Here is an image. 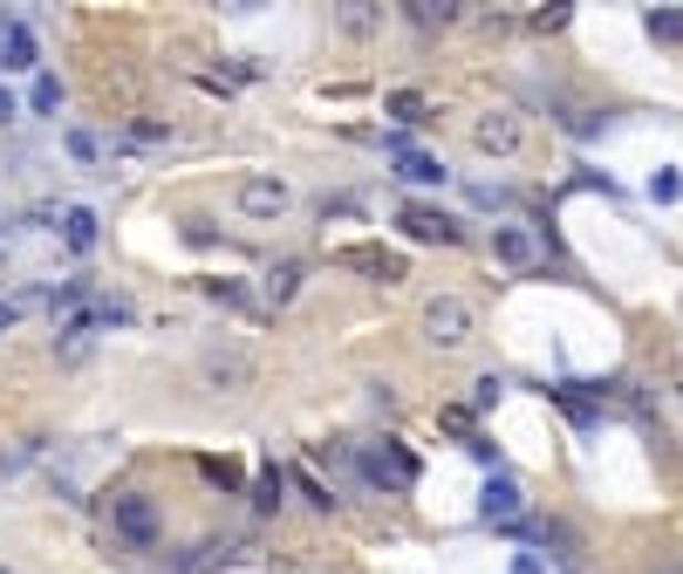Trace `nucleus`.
<instances>
[{
    "instance_id": "5",
    "label": "nucleus",
    "mask_w": 683,
    "mask_h": 574,
    "mask_svg": "<svg viewBox=\"0 0 683 574\" xmlns=\"http://www.w3.org/2000/svg\"><path fill=\"white\" fill-rule=\"evenodd\" d=\"M519 137H527V123H519L513 110H486L472 123V151H486V157H513Z\"/></svg>"
},
{
    "instance_id": "8",
    "label": "nucleus",
    "mask_w": 683,
    "mask_h": 574,
    "mask_svg": "<svg viewBox=\"0 0 683 574\" xmlns=\"http://www.w3.org/2000/svg\"><path fill=\"white\" fill-rule=\"evenodd\" d=\"M335 267H355V274H376V280H404V254L390 246H342Z\"/></svg>"
},
{
    "instance_id": "14",
    "label": "nucleus",
    "mask_w": 683,
    "mask_h": 574,
    "mask_svg": "<svg viewBox=\"0 0 683 574\" xmlns=\"http://www.w3.org/2000/svg\"><path fill=\"white\" fill-rule=\"evenodd\" d=\"M404 178H411V185H445V164H437V157H417V151H404Z\"/></svg>"
},
{
    "instance_id": "31",
    "label": "nucleus",
    "mask_w": 683,
    "mask_h": 574,
    "mask_svg": "<svg viewBox=\"0 0 683 574\" xmlns=\"http://www.w3.org/2000/svg\"><path fill=\"white\" fill-rule=\"evenodd\" d=\"M14 321H21V308H14V301H0V328H14Z\"/></svg>"
},
{
    "instance_id": "29",
    "label": "nucleus",
    "mask_w": 683,
    "mask_h": 574,
    "mask_svg": "<svg viewBox=\"0 0 683 574\" xmlns=\"http://www.w3.org/2000/svg\"><path fill=\"white\" fill-rule=\"evenodd\" d=\"M206 479H219V485H239V465H226V459H206Z\"/></svg>"
},
{
    "instance_id": "24",
    "label": "nucleus",
    "mask_w": 683,
    "mask_h": 574,
    "mask_svg": "<svg viewBox=\"0 0 683 574\" xmlns=\"http://www.w3.org/2000/svg\"><path fill=\"white\" fill-rule=\"evenodd\" d=\"M342 28H349V34H370V28H376V8L355 0V8H342Z\"/></svg>"
},
{
    "instance_id": "13",
    "label": "nucleus",
    "mask_w": 683,
    "mask_h": 574,
    "mask_svg": "<svg viewBox=\"0 0 683 574\" xmlns=\"http://www.w3.org/2000/svg\"><path fill=\"white\" fill-rule=\"evenodd\" d=\"M280 492H288V479H280V465H267V472L253 479V506H260V513H280Z\"/></svg>"
},
{
    "instance_id": "16",
    "label": "nucleus",
    "mask_w": 683,
    "mask_h": 574,
    "mask_svg": "<svg viewBox=\"0 0 683 574\" xmlns=\"http://www.w3.org/2000/svg\"><path fill=\"white\" fill-rule=\"evenodd\" d=\"M294 287H301V267H294V260H288V267H273V280H267L273 308H280V301H294Z\"/></svg>"
},
{
    "instance_id": "32",
    "label": "nucleus",
    "mask_w": 683,
    "mask_h": 574,
    "mask_svg": "<svg viewBox=\"0 0 683 574\" xmlns=\"http://www.w3.org/2000/svg\"><path fill=\"white\" fill-rule=\"evenodd\" d=\"M513 574H540V561H534V554H519V561H513Z\"/></svg>"
},
{
    "instance_id": "10",
    "label": "nucleus",
    "mask_w": 683,
    "mask_h": 574,
    "mask_svg": "<svg viewBox=\"0 0 683 574\" xmlns=\"http://www.w3.org/2000/svg\"><path fill=\"white\" fill-rule=\"evenodd\" d=\"M206 377H213V383H226V390H239V383L253 377V362L239 356V349H213V356H206Z\"/></svg>"
},
{
    "instance_id": "1",
    "label": "nucleus",
    "mask_w": 683,
    "mask_h": 574,
    "mask_svg": "<svg viewBox=\"0 0 683 574\" xmlns=\"http://www.w3.org/2000/svg\"><path fill=\"white\" fill-rule=\"evenodd\" d=\"M355 465H363V479L383 485V492H411L417 485V459H411V444H396V438L363 444V451H355Z\"/></svg>"
},
{
    "instance_id": "2",
    "label": "nucleus",
    "mask_w": 683,
    "mask_h": 574,
    "mask_svg": "<svg viewBox=\"0 0 683 574\" xmlns=\"http://www.w3.org/2000/svg\"><path fill=\"white\" fill-rule=\"evenodd\" d=\"M396 226H404L417 246H458V239H465V226H458L452 213H437V205H417V198L404 205V213H396Z\"/></svg>"
},
{
    "instance_id": "27",
    "label": "nucleus",
    "mask_w": 683,
    "mask_h": 574,
    "mask_svg": "<svg viewBox=\"0 0 683 574\" xmlns=\"http://www.w3.org/2000/svg\"><path fill=\"white\" fill-rule=\"evenodd\" d=\"M301 500H308V506H321V513H329V506H335V492H329V485H314V479H301Z\"/></svg>"
},
{
    "instance_id": "26",
    "label": "nucleus",
    "mask_w": 683,
    "mask_h": 574,
    "mask_svg": "<svg viewBox=\"0 0 683 574\" xmlns=\"http://www.w3.org/2000/svg\"><path fill=\"white\" fill-rule=\"evenodd\" d=\"M499 390H506L499 377H478V383H472V410H493V403H499Z\"/></svg>"
},
{
    "instance_id": "12",
    "label": "nucleus",
    "mask_w": 683,
    "mask_h": 574,
    "mask_svg": "<svg viewBox=\"0 0 683 574\" xmlns=\"http://www.w3.org/2000/svg\"><path fill=\"white\" fill-rule=\"evenodd\" d=\"M62 239L75 246V254H90V246H96V213H83V205H69V213H62Z\"/></svg>"
},
{
    "instance_id": "9",
    "label": "nucleus",
    "mask_w": 683,
    "mask_h": 574,
    "mask_svg": "<svg viewBox=\"0 0 683 574\" xmlns=\"http://www.w3.org/2000/svg\"><path fill=\"white\" fill-rule=\"evenodd\" d=\"M0 69H34V34H28V21H0Z\"/></svg>"
},
{
    "instance_id": "34",
    "label": "nucleus",
    "mask_w": 683,
    "mask_h": 574,
    "mask_svg": "<svg viewBox=\"0 0 683 574\" xmlns=\"http://www.w3.org/2000/svg\"><path fill=\"white\" fill-rule=\"evenodd\" d=\"M0 574H14V567H0Z\"/></svg>"
},
{
    "instance_id": "25",
    "label": "nucleus",
    "mask_w": 683,
    "mask_h": 574,
    "mask_svg": "<svg viewBox=\"0 0 683 574\" xmlns=\"http://www.w3.org/2000/svg\"><path fill=\"white\" fill-rule=\"evenodd\" d=\"M676 192H683L676 172H656V178H650V198H656V205H676Z\"/></svg>"
},
{
    "instance_id": "28",
    "label": "nucleus",
    "mask_w": 683,
    "mask_h": 574,
    "mask_svg": "<svg viewBox=\"0 0 683 574\" xmlns=\"http://www.w3.org/2000/svg\"><path fill=\"white\" fill-rule=\"evenodd\" d=\"M69 151L83 157V164H96V137H90V131H69Z\"/></svg>"
},
{
    "instance_id": "23",
    "label": "nucleus",
    "mask_w": 683,
    "mask_h": 574,
    "mask_svg": "<svg viewBox=\"0 0 683 574\" xmlns=\"http://www.w3.org/2000/svg\"><path fill=\"white\" fill-rule=\"evenodd\" d=\"M14 226H21V233H49V226H55V205H28Z\"/></svg>"
},
{
    "instance_id": "11",
    "label": "nucleus",
    "mask_w": 683,
    "mask_h": 574,
    "mask_svg": "<svg viewBox=\"0 0 683 574\" xmlns=\"http://www.w3.org/2000/svg\"><path fill=\"white\" fill-rule=\"evenodd\" d=\"M519 506H527V500H519V485H513V479H493L486 492H478V513H486V520H513Z\"/></svg>"
},
{
    "instance_id": "6",
    "label": "nucleus",
    "mask_w": 683,
    "mask_h": 574,
    "mask_svg": "<svg viewBox=\"0 0 683 574\" xmlns=\"http://www.w3.org/2000/svg\"><path fill=\"white\" fill-rule=\"evenodd\" d=\"M239 213L247 219H280L288 213V185L280 178H239Z\"/></svg>"
},
{
    "instance_id": "20",
    "label": "nucleus",
    "mask_w": 683,
    "mask_h": 574,
    "mask_svg": "<svg viewBox=\"0 0 683 574\" xmlns=\"http://www.w3.org/2000/svg\"><path fill=\"white\" fill-rule=\"evenodd\" d=\"M411 21H417V28H445V21H452V8H445V0H417Z\"/></svg>"
},
{
    "instance_id": "22",
    "label": "nucleus",
    "mask_w": 683,
    "mask_h": 574,
    "mask_svg": "<svg viewBox=\"0 0 683 574\" xmlns=\"http://www.w3.org/2000/svg\"><path fill=\"white\" fill-rule=\"evenodd\" d=\"M165 137H172L165 123H131V131H124V144H137V151H144V144H165Z\"/></svg>"
},
{
    "instance_id": "19",
    "label": "nucleus",
    "mask_w": 683,
    "mask_h": 574,
    "mask_svg": "<svg viewBox=\"0 0 683 574\" xmlns=\"http://www.w3.org/2000/svg\"><path fill=\"white\" fill-rule=\"evenodd\" d=\"M650 34H656V41H683V14H670V8H650Z\"/></svg>"
},
{
    "instance_id": "3",
    "label": "nucleus",
    "mask_w": 683,
    "mask_h": 574,
    "mask_svg": "<svg viewBox=\"0 0 683 574\" xmlns=\"http://www.w3.org/2000/svg\"><path fill=\"white\" fill-rule=\"evenodd\" d=\"M472 336V308L458 301V295H437L431 308H424V342H437V349H458Z\"/></svg>"
},
{
    "instance_id": "33",
    "label": "nucleus",
    "mask_w": 683,
    "mask_h": 574,
    "mask_svg": "<svg viewBox=\"0 0 683 574\" xmlns=\"http://www.w3.org/2000/svg\"><path fill=\"white\" fill-rule=\"evenodd\" d=\"M8 116H14V96H8V90H0V123H8Z\"/></svg>"
},
{
    "instance_id": "4",
    "label": "nucleus",
    "mask_w": 683,
    "mask_h": 574,
    "mask_svg": "<svg viewBox=\"0 0 683 574\" xmlns=\"http://www.w3.org/2000/svg\"><path fill=\"white\" fill-rule=\"evenodd\" d=\"M110 526L124 533L131 547H157V506L144 492H124V500H110Z\"/></svg>"
},
{
    "instance_id": "7",
    "label": "nucleus",
    "mask_w": 683,
    "mask_h": 574,
    "mask_svg": "<svg viewBox=\"0 0 683 574\" xmlns=\"http://www.w3.org/2000/svg\"><path fill=\"white\" fill-rule=\"evenodd\" d=\"M493 260L499 267H534L540 260V233L534 226H493Z\"/></svg>"
},
{
    "instance_id": "18",
    "label": "nucleus",
    "mask_w": 683,
    "mask_h": 574,
    "mask_svg": "<svg viewBox=\"0 0 683 574\" xmlns=\"http://www.w3.org/2000/svg\"><path fill=\"white\" fill-rule=\"evenodd\" d=\"M553 397L568 403V418H575V424H594V397H581L575 383H568V390H553Z\"/></svg>"
},
{
    "instance_id": "17",
    "label": "nucleus",
    "mask_w": 683,
    "mask_h": 574,
    "mask_svg": "<svg viewBox=\"0 0 683 574\" xmlns=\"http://www.w3.org/2000/svg\"><path fill=\"white\" fill-rule=\"evenodd\" d=\"M28 103L42 110V116H55V110H62V82H55V75H42V82H34V96H28Z\"/></svg>"
},
{
    "instance_id": "30",
    "label": "nucleus",
    "mask_w": 683,
    "mask_h": 574,
    "mask_svg": "<svg viewBox=\"0 0 683 574\" xmlns=\"http://www.w3.org/2000/svg\"><path fill=\"white\" fill-rule=\"evenodd\" d=\"M534 28H540V34H547V28H568V8H540V14H534Z\"/></svg>"
},
{
    "instance_id": "21",
    "label": "nucleus",
    "mask_w": 683,
    "mask_h": 574,
    "mask_svg": "<svg viewBox=\"0 0 683 574\" xmlns=\"http://www.w3.org/2000/svg\"><path fill=\"white\" fill-rule=\"evenodd\" d=\"M206 295L226 301V308H247V287H239V280H206Z\"/></svg>"
},
{
    "instance_id": "15",
    "label": "nucleus",
    "mask_w": 683,
    "mask_h": 574,
    "mask_svg": "<svg viewBox=\"0 0 683 574\" xmlns=\"http://www.w3.org/2000/svg\"><path fill=\"white\" fill-rule=\"evenodd\" d=\"M390 116H404V123H431V103H424L417 90H396V96H390Z\"/></svg>"
}]
</instances>
